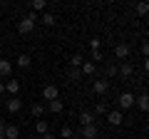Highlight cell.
<instances>
[{"label": "cell", "mask_w": 149, "mask_h": 139, "mask_svg": "<svg viewBox=\"0 0 149 139\" xmlns=\"http://www.w3.org/2000/svg\"><path fill=\"white\" fill-rule=\"evenodd\" d=\"M134 102H137V107L142 109V112H147V109H149V95H147V92H142L139 97H134Z\"/></svg>", "instance_id": "cell-13"}, {"label": "cell", "mask_w": 149, "mask_h": 139, "mask_svg": "<svg viewBox=\"0 0 149 139\" xmlns=\"http://www.w3.org/2000/svg\"><path fill=\"white\" fill-rule=\"evenodd\" d=\"M82 62H85V57H82L80 52H74L72 57H70V65H72V70H80V67H82Z\"/></svg>", "instance_id": "cell-22"}, {"label": "cell", "mask_w": 149, "mask_h": 139, "mask_svg": "<svg viewBox=\"0 0 149 139\" xmlns=\"http://www.w3.org/2000/svg\"><path fill=\"white\" fill-rule=\"evenodd\" d=\"M67 77H70V80H72V82H77V80H80V77H82V72H80V70H72V67H70Z\"/></svg>", "instance_id": "cell-25"}, {"label": "cell", "mask_w": 149, "mask_h": 139, "mask_svg": "<svg viewBox=\"0 0 149 139\" xmlns=\"http://www.w3.org/2000/svg\"><path fill=\"white\" fill-rule=\"evenodd\" d=\"M15 65H17V67H22V70H27L32 65V57L27 52H22V55H17V57H15Z\"/></svg>", "instance_id": "cell-11"}, {"label": "cell", "mask_w": 149, "mask_h": 139, "mask_svg": "<svg viewBox=\"0 0 149 139\" xmlns=\"http://www.w3.org/2000/svg\"><path fill=\"white\" fill-rule=\"evenodd\" d=\"M129 52H132V50H129L127 42H117V45H114V57H117V60H127Z\"/></svg>", "instance_id": "cell-6"}, {"label": "cell", "mask_w": 149, "mask_h": 139, "mask_svg": "<svg viewBox=\"0 0 149 139\" xmlns=\"http://www.w3.org/2000/svg\"><path fill=\"white\" fill-rule=\"evenodd\" d=\"M80 72H82L85 77H92V75H95V62L85 60V62H82V67H80Z\"/></svg>", "instance_id": "cell-18"}, {"label": "cell", "mask_w": 149, "mask_h": 139, "mask_svg": "<svg viewBox=\"0 0 149 139\" xmlns=\"http://www.w3.org/2000/svg\"><path fill=\"white\" fill-rule=\"evenodd\" d=\"M37 20L42 22V25H47V27H55V22H57V17H55L52 13H42V17H37Z\"/></svg>", "instance_id": "cell-19"}, {"label": "cell", "mask_w": 149, "mask_h": 139, "mask_svg": "<svg viewBox=\"0 0 149 139\" xmlns=\"http://www.w3.org/2000/svg\"><path fill=\"white\" fill-rule=\"evenodd\" d=\"M5 92H10L13 97H17V92H20V82H17V80H8L5 82Z\"/></svg>", "instance_id": "cell-17"}, {"label": "cell", "mask_w": 149, "mask_h": 139, "mask_svg": "<svg viewBox=\"0 0 149 139\" xmlns=\"http://www.w3.org/2000/svg\"><path fill=\"white\" fill-rule=\"evenodd\" d=\"M107 112H109V104H107V102H100L95 107V114H107Z\"/></svg>", "instance_id": "cell-24"}, {"label": "cell", "mask_w": 149, "mask_h": 139, "mask_svg": "<svg viewBox=\"0 0 149 139\" xmlns=\"http://www.w3.org/2000/svg\"><path fill=\"white\" fill-rule=\"evenodd\" d=\"M142 57H144V60L149 57V45H147V42H142Z\"/></svg>", "instance_id": "cell-30"}, {"label": "cell", "mask_w": 149, "mask_h": 139, "mask_svg": "<svg viewBox=\"0 0 149 139\" xmlns=\"http://www.w3.org/2000/svg\"><path fill=\"white\" fill-rule=\"evenodd\" d=\"M80 134H82V139H97L100 137V129H97V124H87V127L80 129Z\"/></svg>", "instance_id": "cell-7"}, {"label": "cell", "mask_w": 149, "mask_h": 139, "mask_svg": "<svg viewBox=\"0 0 149 139\" xmlns=\"http://www.w3.org/2000/svg\"><path fill=\"white\" fill-rule=\"evenodd\" d=\"M77 119H80V124H82V127H87V124H95V114H92V112H87V109H82Z\"/></svg>", "instance_id": "cell-14"}, {"label": "cell", "mask_w": 149, "mask_h": 139, "mask_svg": "<svg viewBox=\"0 0 149 139\" xmlns=\"http://www.w3.org/2000/svg\"><path fill=\"white\" fill-rule=\"evenodd\" d=\"M5 139H20V129L15 127V124H8L5 127V134H3Z\"/></svg>", "instance_id": "cell-16"}, {"label": "cell", "mask_w": 149, "mask_h": 139, "mask_svg": "<svg viewBox=\"0 0 149 139\" xmlns=\"http://www.w3.org/2000/svg\"><path fill=\"white\" fill-rule=\"evenodd\" d=\"M35 132L42 137V134H47V132H50V124L45 122V119H37V122H35Z\"/></svg>", "instance_id": "cell-21"}, {"label": "cell", "mask_w": 149, "mask_h": 139, "mask_svg": "<svg viewBox=\"0 0 149 139\" xmlns=\"http://www.w3.org/2000/svg\"><path fill=\"white\" fill-rule=\"evenodd\" d=\"M62 109H65L62 99H52V102H47V107H45V112H52V114H62Z\"/></svg>", "instance_id": "cell-9"}, {"label": "cell", "mask_w": 149, "mask_h": 139, "mask_svg": "<svg viewBox=\"0 0 149 139\" xmlns=\"http://www.w3.org/2000/svg\"><path fill=\"white\" fill-rule=\"evenodd\" d=\"M42 139H57V137H55L52 132H47V134H42Z\"/></svg>", "instance_id": "cell-32"}, {"label": "cell", "mask_w": 149, "mask_h": 139, "mask_svg": "<svg viewBox=\"0 0 149 139\" xmlns=\"http://www.w3.org/2000/svg\"><path fill=\"white\" fill-rule=\"evenodd\" d=\"M114 75H117V65H109L104 70V77H114Z\"/></svg>", "instance_id": "cell-28"}, {"label": "cell", "mask_w": 149, "mask_h": 139, "mask_svg": "<svg viewBox=\"0 0 149 139\" xmlns=\"http://www.w3.org/2000/svg\"><path fill=\"white\" fill-rule=\"evenodd\" d=\"M60 137H62V139H72V137H74V132H72V127H67V124H65V127L60 129Z\"/></svg>", "instance_id": "cell-23"}, {"label": "cell", "mask_w": 149, "mask_h": 139, "mask_svg": "<svg viewBox=\"0 0 149 139\" xmlns=\"http://www.w3.org/2000/svg\"><path fill=\"white\" fill-rule=\"evenodd\" d=\"M5 95V82H0V97Z\"/></svg>", "instance_id": "cell-33"}, {"label": "cell", "mask_w": 149, "mask_h": 139, "mask_svg": "<svg viewBox=\"0 0 149 139\" xmlns=\"http://www.w3.org/2000/svg\"><path fill=\"white\" fill-rule=\"evenodd\" d=\"M30 112H32V117H37V119H40V117L45 114V104H42V102H32Z\"/></svg>", "instance_id": "cell-20"}, {"label": "cell", "mask_w": 149, "mask_h": 139, "mask_svg": "<svg viewBox=\"0 0 149 139\" xmlns=\"http://www.w3.org/2000/svg\"><path fill=\"white\" fill-rule=\"evenodd\" d=\"M107 92H109V80H95L92 82V95L102 97V95H107Z\"/></svg>", "instance_id": "cell-3"}, {"label": "cell", "mask_w": 149, "mask_h": 139, "mask_svg": "<svg viewBox=\"0 0 149 139\" xmlns=\"http://www.w3.org/2000/svg\"><path fill=\"white\" fill-rule=\"evenodd\" d=\"M107 122H109L112 127H119V124H124V114L119 112V109H109V112H107Z\"/></svg>", "instance_id": "cell-5"}, {"label": "cell", "mask_w": 149, "mask_h": 139, "mask_svg": "<svg viewBox=\"0 0 149 139\" xmlns=\"http://www.w3.org/2000/svg\"><path fill=\"white\" fill-rule=\"evenodd\" d=\"M117 75H122L124 80H129V77L134 75V67H132V65H129V62H122V65H119V67H117Z\"/></svg>", "instance_id": "cell-10"}, {"label": "cell", "mask_w": 149, "mask_h": 139, "mask_svg": "<svg viewBox=\"0 0 149 139\" xmlns=\"http://www.w3.org/2000/svg\"><path fill=\"white\" fill-rule=\"evenodd\" d=\"M42 99H47V102L60 99V90H57V85H45V87H42Z\"/></svg>", "instance_id": "cell-4"}, {"label": "cell", "mask_w": 149, "mask_h": 139, "mask_svg": "<svg viewBox=\"0 0 149 139\" xmlns=\"http://www.w3.org/2000/svg\"><path fill=\"white\" fill-rule=\"evenodd\" d=\"M3 104H5V99H3V97H0V107H3Z\"/></svg>", "instance_id": "cell-34"}, {"label": "cell", "mask_w": 149, "mask_h": 139, "mask_svg": "<svg viewBox=\"0 0 149 139\" xmlns=\"http://www.w3.org/2000/svg\"><path fill=\"white\" fill-rule=\"evenodd\" d=\"M0 139H5V137H3V134H0Z\"/></svg>", "instance_id": "cell-35"}, {"label": "cell", "mask_w": 149, "mask_h": 139, "mask_svg": "<svg viewBox=\"0 0 149 139\" xmlns=\"http://www.w3.org/2000/svg\"><path fill=\"white\" fill-rule=\"evenodd\" d=\"M5 127H8V122H5V119H0V134H5Z\"/></svg>", "instance_id": "cell-31"}, {"label": "cell", "mask_w": 149, "mask_h": 139, "mask_svg": "<svg viewBox=\"0 0 149 139\" xmlns=\"http://www.w3.org/2000/svg\"><path fill=\"white\" fill-rule=\"evenodd\" d=\"M100 47H102V40H100V38H92V40H90V50L95 52V50H100Z\"/></svg>", "instance_id": "cell-27"}, {"label": "cell", "mask_w": 149, "mask_h": 139, "mask_svg": "<svg viewBox=\"0 0 149 139\" xmlns=\"http://www.w3.org/2000/svg\"><path fill=\"white\" fill-rule=\"evenodd\" d=\"M35 22H37V15H35V13L22 15L20 20H17V32H20V35H30V32L35 30Z\"/></svg>", "instance_id": "cell-1"}, {"label": "cell", "mask_w": 149, "mask_h": 139, "mask_svg": "<svg viewBox=\"0 0 149 139\" xmlns=\"http://www.w3.org/2000/svg\"><path fill=\"white\" fill-rule=\"evenodd\" d=\"M5 109H8L10 114L20 112V109H22V99H17V97H13V99H5Z\"/></svg>", "instance_id": "cell-8"}, {"label": "cell", "mask_w": 149, "mask_h": 139, "mask_svg": "<svg viewBox=\"0 0 149 139\" xmlns=\"http://www.w3.org/2000/svg\"><path fill=\"white\" fill-rule=\"evenodd\" d=\"M13 75V62L10 60H0V77H10Z\"/></svg>", "instance_id": "cell-15"}, {"label": "cell", "mask_w": 149, "mask_h": 139, "mask_svg": "<svg viewBox=\"0 0 149 139\" xmlns=\"http://www.w3.org/2000/svg\"><path fill=\"white\" fill-rule=\"evenodd\" d=\"M117 104H119V112H122V109H132L134 107V95L132 92H122V95L117 97Z\"/></svg>", "instance_id": "cell-2"}, {"label": "cell", "mask_w": 149, "mask_h": 139, "mask_svg": "<svg viewBox=\"0 0 149 139\" xmlns=\"http://www.w3.org/2000/svg\"><path fill=\"white\" fill-rule=\"evenodd\" d=\"M30 13H47V3H45V0H32L30 3Z\"/></svg>", "instance_id": "cell-12"}, {"label": "cell", "mask_w": 149, "mask_h": 139, "mask_svg": "<svg viewBox=\"0 0 149 139\" xmlns=\"http://www.w3.org/2000/svg\"><path fill=\"white\" fill-rule=\"evenodd\" d=\"M92 60H95V65L100 62V60H104V55H102V50H95V52H92ZM90 60V62H92Z\"/></svg>", "instance_id": "cell-29"}, {"label": "cell", "mask_w": 149, "mask_h": 139, "mask_svg": "<svg viewBox=\"0 0 149 139\" xmlns=\"http://www.w3.org/2000/svg\"><path fill=\"white\" fill-rule=\"evenodd\" d=\"M149 13V5L147 3H137V15H147Z\"/></svg>", "instance_id": "cell-26"}]
</instances>
